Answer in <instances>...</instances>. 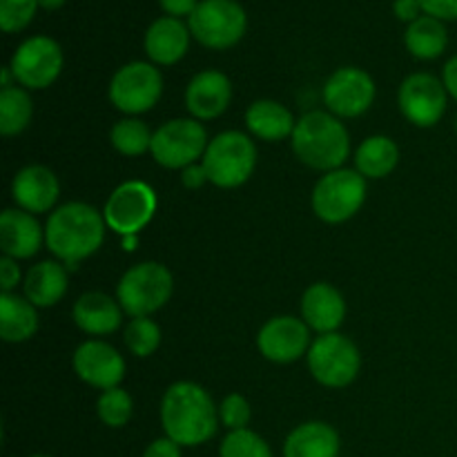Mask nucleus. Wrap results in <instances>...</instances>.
<instances>
[{
  "mask_svg": "<svg viewBox=\"0 0 457 457\" xmlns=\"http://www.w3.org/2000/svg\"><path fill=\"white\" fill-rule=\"evenodd\" d=\"M161 424L165 436L179 446H199L217 433L219 411L208 391L192 382H177L161 402Z\"/></svg>",
  "mask_w": 457,
  "mask_h": 457,
  "instance_id": "f257e3e1",
  "label": "nucleus"
},
{
  "mask_svg": "<svg viewBox=\"0 0 457 457\" xmlns=\"http://www.w3.org/2000/svg\"><path fill=\"white\" fill-rule=\"evenodd\" d=\"M105 237V217L87 204L61 205L49 217L45 228L47 248L56 254L70 270H76L80 259L96 253Z\"/></svg>",
  "mask_w": 457,
  "mask_h": 457,
  "instance_id": "f03ea898",
  "label": "nucleus"
},
{
  "mask_svg": "<svg viewBox=\"0 0 457 457\" xmlns=\"http://www.w3.org/2000/svg\"><path fill=\"white\" fill-rule=\"evenodd\" d=\"M293 150L308 168L333 172L348 159L351 141L346 128L333 114L308 112L295 125Z\"/></svg>",
  "mask_w": 457,
  "mask_h": 457,
  "instance_id": "7ed1b4c3",
  "label": "nucleus"
},
{
  "mask_svg": "<svg viewBox=\"0 0 457 457\" xmlns=\"http://www.w3.org/2000/svg\"><path fill=\"white\" fill-rule=\"evenodd\" d=\"M257 163V147L244 132H223L208 143L204 165L208 181L219 187H239L250 179Z\"/></svg>",
  "mask_w": 457,
  "mask_h": 457,
  "instance_id": "20e7f679",
  "label": "nucleus"
},
{
  "mask_svg": "<svg viewBox=\"0 0 457 457\" xmlns=\"http://www.w3.org/2000/svg\"><path fill=\"white\" fill-rule=\"evenodd\" d=\"M172 275L156 262L132 266L119 281V303L129 317H147L163 308L172 297Z\"/></svg>",
  "mask_w": 457,
  "mask_h": 457,
  "instance_id": "39448f33",
  "label": "nucleus"
},
{
  "mask_svg": "<svg viewBox=\"0 0 457 457\" xmlns=\"http://www.w3.org/2000/svg\"><path fill=\"white\" fill-rule=\"evenodd\" d=\"M245 25L244 7L235 0H201L187 21L190 34L210 49H228L239 43Z\"/></svg>",
  "mask_w": 457,
  "mask_h": 457,
  "instance_id": "423d86ee",
  "label": "nucleus"
},
{
  "mask_svg": "<svg viewBox=\"0 0 457 457\" xmlns=\"http://www.w3.org/2000/svg\"><path fill=\"white\" fill-rule=\"evenodd\" d=\"M366 181L355 170H333L317 181L312 210L326 223L348 221L364 205Z\"/></svg>",
  "mask_w": 457,
  "mask_h": 457,
  "instance_id": "0eeeda50",
  "label": "nucleus"
},
{
  "mask_svg": "<svg viewBox=\"0 0 457 457\" xmlns=\"http://www.w3.org/2000/svg\"><path fill=\"white\" fill-rule=\"evenodd\" d=\"M360 351L344 335H320L308 351V369L312 378L328 388L348 386L360 373Z\"/></svg>",
  "mask_w": 457,
  "mask_h": 457,
  "instance_id": "6e6552de",
  "label": "nucleus"
},
{
  "mask_svg": "<svg viewBox=\"0 0 457 457\" xmlns=\"http://www.w3.org/2000/svg\"><path fill=\"white\" fill-rule=\"evenodd\" d=\"M208 150V134L196 119H174L161 125L152 137V156L170 170L187 168Z\"/></svg>",
  "mask_w": 457,
  "mask_h": 457,
  "instance_id": "1a4fd4ad",
  "label": "nucleus"
},
{
  "mask_svg": "<svg viewBox=\"0 0 457 457\" xmlns=\"http://www.w3.org/2000/svg\"><path fill=\"white\" fill-rule=\"evenodd\" d=\"M156 212V195L147 183L125 181L107 199L103 217L120 237L138 235Z\"/></svg>",
  "mask_w": 457,
  "mask_h": 457,
  "instance_id": "9d476101",
  "label": "nucleus"
},
{
  "mask_svg": "<svg viewBox=\"0 0 457 457\" xmlns=\"http://www.w3.org/2000/svg\"><path fill=\"white\" fill-rule=\"evenodd\" d=\"M163 92L161 71L150 62H129L114 74L110 83V98L120 112L141 114L152 110Z\"/></svg>",
  "mask_w": 457,
  "mask_h": 457,
  "instance_id": "9b49d317",
  "label": "nucleus"
},
{
  "mask_svg": "<svg viewBox=\"0 0 457 457\" xmlns=\"http://www.w3.org/2000/svg\"><path fill=\"white\" fill-rule=\"evenodd\" d=\"M13 79L29 89L49 87L62 70L61 45L47 36L27 38L12 56Z\"/></svg>",
  "mask_w": 457,
  "mask_h": 457,
  "instance_id": "f8f14e48",
  "label": "nucleus"
},
{
  "mask_svg": "<svg viewBox=\"0 0 457 457\" xmlns=\"http://www.w3.org/2000/svg\"><path fill=\"white\" fill-rule=\"evenodd\" d=\"M400 110L418 128H433L446 112V87L433 74H411L400 87Z\"/></svg>",
  "mask_w": 457,
  "mask_h": 457,
  "instance_id": "ddd939ff",
  "label": "nucleus"
},
{
  "mask_svg": "<svg viewBox=\"0 0 457 457\" xmlns=\"http://www.w3.org/2000/svg\"><path fill=\"white\" fill-rule=\"evenodd\" d=\"M375 83L360 67H342L324 85V103L333 114L353 119L373 105Z\"/></svg>",
  "mask_w": 457,
  "mask_h": 457,
  "instance_id": "4468645a",
  "label": "nucleus"
},
{
  "mask_svg": "<svg viewBox=\"0 0 457 457\" xmlns=\"http://www.w3.org/2000/svg\"><path fill=\"white\" fill-rule=\"evenodd\" d=\"M257 344L266 360L290 364L306 353L311 333H308V326L297 317H275L263 326Z\"/></svg>",
  "mask_w": 457,
  "mask_h": 457,
  "instance_id": "2eb2a0df",
  "label": "nucleus"
},
{
  "mask_svg": "<svg viewBox=\"0 0 457 457\" xmlns=\"http://www.w3.org/2000/svg\"><path fill=\"white\" fill-rule=\"evenodd\" d=\"M74 370L89 386L110 391L120 384L125 378V361L116 348L105 342H85L74 353Z\"/></svg>",
  "mask_w": 457,
  "mask_h": 457,
  "instance_id": "dca6fc26",
  "label": "nucleus"
},
{
  "mask_svg": "<svg viewBox=\"0 0 457 457\" xmlns=\"http://www.w3.org/2000/svg\"><path fill=\"white\" fill-rule=\"evenodd\" d=\"M232 98V85L226 74L217 70H205L190 80L186 92V105L190 114L199 120H210L228 110Z\"/></svg>",
  "mask_w": 457,
  "mask_h": 457,
  "instance_id": "f3484780",
  "label": "nucleus"
},
{
  "mask_svg": "<svg viewBox=\"0 0 457 457\" xmlns=\"http://www.w3.org/2000/svg\"><path fill=\"white\" fill-rule=\"evenodd\" d=\"M58 179L45 165H27L13 177L12 196L25 212H47L58 199Z\"/></svg>",
  "mask_w": 457,
  "mask_h": 457,
  "instance_id": "a211bd4d",
  "label": "nucleus"
},
{
  "mask_svg": "<svg viewBox=\"0 0 457 457\" xmlns=\"http://www.w3.org/2000/svg\"><path fill=\"white\" fill-rule=\"evenodd\" d=\"M302 315L311 328L320 335L335 333L346 317V303L337 288L330 284H312L302 297Z\"/></svg>",
  "mask_w": 457,
  "mask_h": 457,
  "instance_id": "6ab92c4d",
  "label": "nucleus"
},
{
  "mask_svg": "<svg viewBox=\"0 0 457 457\" xmlns=\"http://www.w3.org/2000/svg\"><path fill=\"white\" fill-rule=\"evenodd\" d=\"M43 244V230L31 212L4 210L0 217V248L4 257L29 259Z\"/></svg>",
  "mask_w": 457,
  "mask_h": 457,
  "instance_id": "aec40b11",
  "label": "nucleus"
},
{
  "mask_svg": "<svg viewBox=\"0 0 457 457\" xmlns=\"http://www.w3.org/2000/svg\"><path fill=\"white\" fill-rule=\"evenodd\" d=\"M190 45V31L179 18H159L145 31V52L159 65H174L181 61Z\"/></svg>",
  "mask_w": 457,
  "mask_h": 457,
  "instance_id": "412c9836",
  "label": "nucleus"
},
{
  "mask_svg": "<svg viewBox=\"0 0 457 457\" xmlns=\"http://www.w3.org/2000/svg\"><path fill=\"white\" fill-rule=\"evenodd\" d=\"M123 320V308L103 293H85L74 306V321L87 335L114 333Z\"/></svg>",
  "mask_w": 457,
  "mask_h": 457,
  "instance_id": "4be33fe9",
  "label": "nucleus"
},
{
  "mask_svg": "<svg viewBox=\"0 0 457 457\" xmlns=\"http://www.w3.org/2000/svg\"><path fill=\"white\" fill-rule=\"evenodd\" d=\"M339 436L324 422H306L295 428L284 445V457H337Z\"/></svg>",
  "mask_w": 457,
  "mask_h": 457,
  "instance_id": "5701e85b",
  "label": "nucleus"
},
{
  "mask_svg": "<svg viewBox=\"0 0 457 457\" xmlns=\"http://www.w3.org/2000/svg\"><path fill=\"white\" fill-rule=\"evenodd\" d=\"M38 330V315L29 299L13 293L0 295V337L9 344L27 342Z\"/></svg>",
  "mask_w": 457,
  "mask_h": 457,
  "instance_id": "b1692460",
  "label": "nucleus"
},
{
  "mask_svg": "<svg viewBox=\"0 0 457 457\" xmlns=\"http://www.w3.org/2000/svg\"><path fill=\"white\" fill-rule=\"evenodd\" d=\"M67 290V270L56 262H40L27 272L25 299L36 308L54 306Z\"/></svg>",
  "mask_w": 457,
  "mask_h": 457,
  "instance_id": "393cba45",
  "label": "nucleus"
},
{
  "mask_svg": "<svg viewBox=\"0 0 457 457\" xmlns=\"http://www.w3.org/2000/svg\"><path fill=\"white\" fill-rule=\"evenodd\" d=\"M245 125H248L250 132L257 138H263V141H281L288 134L295 132V120L293 114L286 110L281 103L277 101H263L253 103L245 112Z\"/></svg>",
  "mask_w": 457,
  "mask_h": 457,
  "instance_id": "a878e982",
  "label": "nucleus"
},
{
  "mask_svg": "<svg viewBox=\"0 0 457 457\" xmlns=\"http://www.w3.org/2000/svg\"><path fill=\"white\" fill-rule=\"evenodd\" d=\"M404 43L415 58L433 61V58L445 54L446 45H449V34H446V27L442 25V21L433 16H420L418 21L406 27Z\"/></svg>",
  "mask_w": 457,
  "mask_h": 457,
  "instance_id": "bb28decb",
  "label": "nucleus"
},
{
  "mask_svg": "<svg viewBox=\"0 0 457 457\" xmlns=\"http://www.w3.org/2000/svg\"><path fill=\"white\" fill-rule=\"evenodd\" d=\"M400 150L388 137H370L357 147V172L369 179H384L395 170Z\"/></svg>",
  "mask_w": 457,
  "mask_h": 457,
  "instance_id": "cd10ccee",
  "label": "nucleus"
},
{
  "mask_svg": "<svg viewBox=\"0 0 457 457\" xmlns=\"http://www.w3.org/2000/svg\"><path fill=\"white\" fill-rule=\"evenodd\" d=\"M31 98L25 89L7 87L0 92V132L4 137L22 132L31 120Z\"/></svg>",
  "mask_w": 457,
  "mask_h": 457,
  "instance_id": "c85d7f7f",
  "label": "nucleus"
},
{
  "mask_svg": "<svg viewBox=\"0 0 457 457\" xmlns=\"http://www.w3.org/2000/svg\"><path fill=\"white\" fill-rule=\"evenodd\" d=\"M152 137L147 125L137 119H125L112 128V145L125 156H138L152 147Z\"/></svg>",
  "mask_w": 457,
  "mask_h": 457,
  "instance_id": "c756f323",
  "label": "nucleus"
},
{
  "mask_svg": "<svg viewBox=\"0 0 457 457\" xmlns=\"http://www.w3.org/2000/svg\"><path fill=\"white\" fill-rule=\"evenodd\" d=\"M132 397L123 391V388H110V391H103V395L98 397V418L103 424L112 428H120L129 422L132 418Z\"/></svg>",
  "mask_w": 457,
  "mask_h": 457,
  "instance_id": "7c9ffc66",
  "label": "nucleus"
},
{
  "mask_svg": "<svg viewBox=\"0 0 457 457\" xmlns=\"http://www.w3.org/2000/svg\"><path fill=\"white\" fill-rule=\"evenodd\" d=\"M125 344L137 357H150L161 344V328L147 317H137L125 326Z\"/></svg>",
  "mask_w": 457,
  "mask_h": 457,
  "instance_id": "2f4dec72",
  "label": "nucleus"
},
{
  "mask_svg": "<svg viewBox=\"0 0 457 457\" xmlns=\"http://www.w3.org/2000/svg\"><path fill=\"white\" fill-rule=\"evenodd\" d=\"M219 455L221 457H272V451L262 436H257V433L250 431V428H241V431L228 433L226 440L221 442Z\"/></svg>",
  "mask_w": 457,
  "mask_h": 457,
  "instance_id": "473e14b6",
  "label": "nucleus"
},
{
  "mask_svg": "<svg viewBox=\"0 0 457 457\" xmlns=\"http://www.w3.org/2000/svg\"><path fill=\"white\" fill-rule=\"evenodd\" d=\"M40 0H0V27L7 34L25 29L36 16Z\"/></svg>",
  "mask_w": 457,
  "mask_h": 457,
  "instance_id": "72a5a7b5",
  "label": "nucleus"
},
{
  "mask_svg": "<svg viewBox=\"0 0 457 457\" xmlns=\"http://www.w3.org/2000/svg\"><path fill=\"white\" fill-rule=\"evenodd\" d=\"M219 420L223 422V427H228L230 431H241V428L248 427L250 422V404L244 395L239 393H232L219 406Z\"/></svg>",
  "mask_w": 457,
  "mask_h": 457,
  "instance_id": "f704fd0d",
  "label": "nucleus"
},
{
  "mask_svg": "<svg viewBox=\"0 0 457 457\" xmlns=\"http://www.w3.org/2000/svg\"><path fill=\"white\" fill-rule=\"evenodd\" d=\"M427 16L437 21H455L457 18V0H420Z\"/></svg>",
  "mask_w": 457,
  "mask_h": 457,
  "instance_id": "c9c22d12",
  "label": "nucleus"
},
{
  "mask_svg": "<svg viewBox=\"0 0 457 457\" xmlns=\"http://www.w3.org/2000/svg\"><path fill=\"white\" fill-rule=\"evenodd\" d=\"M21 281V270H18L16 262L12 257L0 259V286H3V293H12L13 288Z\"/></svg>",
  "mask_w": 457,
  "mask_h": 457,
  "instance_id": "e433bc0d",
  "label": "nucleus"
},
{
  "mask_svg": "<svg viewBox=\"0 0 457 457\" xmlns=\"http://www.w3.org/2000/svg\"><path fill=\"white\" fill-rule=\"evenodd\" d=\"M143 457H181V446L170 437H161L147 446Z\"/></svg>",
  "mask_w": 457,
  "mask_h": 457,
  "instance_id": "4c0bfd02",
  "label": "nucleus"
},
{
  "mask_svg": "<svg viewBox=\"0 0 457 457\" xmlns=\"http://www.w3.org/2000/svg\"><path fill=\"white\" fill-rule=\"evenodd\" d=\"M159 3L172 18H181V16L190 18L192 12L199 7V0H159Z\"/></svg>",
  "mask_w": 457,
  "mask_h": 457,
  "instance_id": "58836bf2",
  "label": "nucleus"
},
{
  "mask_svg": "<svg viewBox=\"0 0 457 457\" xmlns=\"http://www.w3.org/2000/svg\"><path fill=\"white\" fill-rule=\"evenodd\" d=\"M420 9H422L420 0H395V3H393V12H395V16L404 22L418 21Z\"/></svg>",
  "mask_w": 457,
  "mask_h": 457,
  "instance_id": "ea45409f",
  "label": "nucleus"
},
{
  "mask_svg": "<svg viewBox=\"0 0 457 457\" xmlns=\"http://www.w3.org/2000/svg\"><path fill=\"white\" fill-rule=\"evenodd\" d=\"M183 186L190 187V190H196V187L204 186L205 181H208V174H205L204 165H187V168H183V177H181Z\"/></svg>",
  "mask_w": 457,
  "mask_h": 457,
  "instance_id": "a19ab883",
  "label": "nucleus"
},
{
  "mask_svg": "<svg viewBox=\"0 0 457 457\" xmlns=\"http://www.w3.org/2000/svg\"><path fill=\"white\" fill-rule=\"evenodd\" d=\"M442 83H445L446 92L457 101V56L451 58L445 65V80H442Z\"/></svg>",
  "mask_w": 457,
  "mask_h": 457,
  "instance_id": "79ce46f5",
  "label": "nucleus"
},
{
  "mask_svg": "<svg viewBox=\"0 0 457 457\" xmlns=\"http://www.w3.org/2000/svg\"><path fill=\"white\" fill-rule=\"evenodd\" d=\"M137 244H138V235L123 237V248L125 250H137Z\"/></svg>",
  "mask_w": 457,
  "mask_h": 457,
  "instance_id": "37998d69",
  "label": "nucleus"
},
{
  "mask_svg": "<svg viewBox=\"0 0 457 457\" xmlns=\"http://www.w3.org/2000/svg\"><path fill=\"white\" fill-rule=\"evenodd\" d=\"M65 4V0H40V7L45 9H61Z\"/></svg>",
  "mask_w": 457,
  "mask_h": 457,
  "instance_id": "c03bdc74",
  "label": "nucleus"
},
{
  "mask_svg": "<svg viewBox=\"0 0 457 457\" xmlns=\"http://www.w3.org/2000/svg\"><path fill=\"white\" fill-rule=\"evenodd\" d=\"M31 457H49V455H31Z\"/></svg>",
  "mask_w": 457,
  "mask_h": 457,
  "instance_id": "a18cd8bd",
  "label": "nucleus"
},
{
  "mask_svg": "<svg viewBox=\"0 0 457 457\" xmlns=\"http://www.w3.org/2000/svg\"><path fill=\"white\" fill-rule=\"evenodd\" d=\"M455 132H457V119H455Z\"/></svg>",
  "mask_w": 457,
  "mask_h": 457,
  "instance_id": "49530a36",
  "label": "nucleus"
}]
</instances>
